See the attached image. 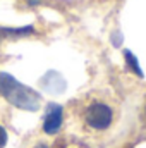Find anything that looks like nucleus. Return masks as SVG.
I'll return each instance as SVG.
<instances>
[{
    "label": "nucleus",
    "instance_id": "nucleus-1",
    "mask_svg": "<svg viewBox=\"0 0 146 148\" xmlns=\"http://www.w3.org/2000/svg\"><path fill=\"white\" fill-rule=\"evenodd\" d=\"M0 95L12 105L23 110L35 112L40 107V95L29 86L19 83L14 76L0 73Z\"/></svg>",
    "mask_w": 146,
    "mask_h": 148
},
{
    "label": "nucleus",
    "instance_id": "nucleus-2",
    "mask_svg": "<svg viewBox=\"0 0 146 148\" xmlns=\"http://www.w3.org/2000/svg\"><path fill=\"white\" fill-rule=\"evenodd\" d=\"M86 122L95 129H105L112 122V110L103 103H93L86 110Z\"/></svg>",
    "mask_w": 146,
    "mask_h": 148
},
{
    "label": "nucleus",
    "instance_id": "nucleus-3",
    "mask_svg": "<svg viewBox=\"0 0 146 148\" xmlns=\"http://www.w3.org/2000/svg\"><path fill=\"white\" fill-rule=\"evenodd\" d=\"M62 124V107L57 103H50L46 109V115H45V122H43V129L48 134H53L60 129Z\"/></svg>",
    "mask_w": 146,
    "mask_h": 148
},
{
    "label": "nucleus",
    "instance_id": "nucleus-4",
    "mask_svg": "<svg viewBox=\"0 0 146 148\" xmlns=\"http://www.w3.org/2000/svg\"><path fill=\"white\" fill-rule=\"evenodd\" d=\"M41 86L46 91H50V93H62L65 90V81H64V77L59 73L48 71V73L41 77Z\"/></svg>",
    "mask_w": 146,
    "mask_h": 148
},
{
    "label": "nucleus",
    "instance_id": "nucleus-5",
    "mask_svg": "<svg viewBox=\"0 0 146 148\" xmlns=\"http://www.w3.org/2000/svg\"><path fill=\"white\" fill-rule=\"evenodd\" d=\"M124 57H126V62L129 64V67H131L134 73L138 74L139 77H143V71H141V67H139V64H138V59L132 55V52L126 50V52H124Z\"/></svg>",
    "mask_w": 146,
    "mask_h": 148
},
{
    "label": "nucleus",
    "instance_id": "nucleus-6",
    "mask_svg": "<svg viewBox=\"0 0 146 148\" xmlns=\"http://www.w3.org/2000/svg\"><path fill=\"white\" fill-rule=\"evenodd\" d=\"M33 33V26L19 28V29H0V36H21V35H29Z\"/></svg>",
    "mask_w": 146,
    "mask_h": 148
},
{
    "label": "nucleus",
    "instance_id": "nucleus-7",
    "mask_svg": "<svg viewBox=\"0 0 146 148\" xmlns=\"http://www.w3.org/2000/svg\"><path fill=\"white\" fill-rule=\"evenodd\" d=\"M7 145V133H5V129L0 126V148H3Z\"/></svg>",
    "mask_w": 146,
    "mask_h": 148
},
{
    "label": "nucleus",
    "instance_id": "nucleus-8",
    "mask_svg": "<svg viewBox=\"0 0 146 148\" xmlns=\"http://www.w3.org/2000/svg\"><path fill=\"white\" fill-rule=\"evenodd\" d=\"M40 2H41V0H28V3H29V5H33V7H35V5H38Z\"/></svg>",
    "mask_w": 146,
    "mask_h": 148
},
{
    "label": "nucleus",
    "instance_id": "nucleus-9",
    "mask_svg": "<svg viewBox=\"0 0 146 148\" xmlns=\"http://www.w3.org/2000/svg\"><path fill=\"white\" fill-rule=\"evenodd\" d=\"M36 148H46V147H45V145H38Z\"/></svg>",
    "mask_w": 146,
    "mask_h": 148
}]
</instances>
